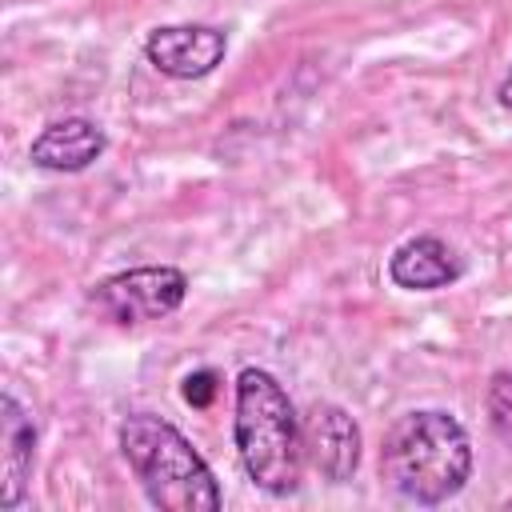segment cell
Listing matches in <instances>:
<instances>
[{
	"instance_id": "52a82bcc",
	"label": "cell",
	"mask_w": 512,
	"mask_h": 512,
	"mask_svg": "<svg viewBox=\"0 0 512 512\" xmlns=\"http://www.w3.org/2000/svg\"><path fill=\"white\" fill-rule=\"evenodd\" d=\"M104 152V132L96 120L88 116H68L48 124L36 140H32V164L48 168V172H84L96 156Z\"/></svg>"
},
{
	"instance_id": "7c38bea8",
	"label": "cell",
	"mask_w": 512,
	"mask_h": 512,
	"mask_svg": "<svg viewBox=\"0 0 512 512\" xmlns=\"http://www.w3.org/2000/svg\"><path fill=\"white\" fill-rule=\"evenodd\" d=\"M500 104L512 108V68H508V76H504V84H500Z\"/></svg>"
},
{
	"instance_id": "30bf717a",
	"label": "cell",
	"mask_w": 512,
	"mask_h": 512,
	"mask_svg": "<svg viewBox=\"0 0 512 512\" xmlns=\"http://www.w3.org/2000/svg\"><path fill=\"white\" fill-rule=\"evenodd\" d=\"M488 424L512 448V372H496L488 384Z\"/></svg>"
},
{
	"instance_id": "8fae6325",
	"label": "cell",
	"mask_w": 512,
	"mask_h": 512,
	"mask_svg": "<svg viewBox=\"0 0 512 512\" xmlns=\"http://www.w3.org/2000/svg\"><path fill=\"white\" fill-rule=\"evenodd\" d=\"M184 400H188L192 408H208V404L216 400V372H208V368L192 372V376L184 380Z\"/></svg>"
},
{
	"instance_id": "277c9868",
	"label": "cell",
	"mask_w": 512,
	"mask_h": 512,
	"mask_svg": "<svg viewBox=\"0 0 512 512\" xmlns=\"http://www.w3.org/2000/svg\"><path fill=\"white\" fill-rule=\"evenodd\" d=\"M184 292H188V280L180 268L144 264V268H128L100 280L92 288V304L116 324H144L176 312L184 304Z\"/></svg>"
},
{
	"instance_id": "8992f818",
	"label": "cell",
	"mask_w": 512,
	"mask_h": 512,
	"mask_svg": "<svg viewBox=\"0 0 512 512\" xmlns=\"http://www.w3.org/2000/svg\"><path fill=\"white\" fill-rule=\"evenodd\" d=\"M300 428H304V456L312 460V468L324 480L344 484L360 464V428H356V420L336 404H312V412L304 416Z\"/></svg>"
},
{
	"instance_id": "6da1fadb",
	"label": "cell",
	"mask_w": 512,
	"mask_h": 512,
	"mask_svg": "<svg viewBox=\"0 0 512 512\" xmlns=\"http://www.w3.org/2000/svg\"><path fill=\"white\" fill-rule=\"evenodd\" d=\"M236 452L248 480L272 496H288L300 488L304 472V428L300 416L280 388V380L264 368H244L236 376Z\"/></svg>"
},
{
	"instance_id": "3957f363",
	"label": "cell",
	"mask_w": 512,
	"mask_h": 512,
	"mask_svg": "<svg viewBox=\"0 0 512 512\" xmlns=\"http://www.w3.org/2000/svg\"><path fill=\"white\" fill-rule=\"evenodd\" d=\"M120 452L156 508H168V512H216L220 508L224 496H220L212 468L204 464V456L188 444V436L176 424L152 412H136L120 424Z\"/></svg>"
},
{
	"instance_id": "5b68a950",
	"label": "cell",
	"mask_w": 512,
	"mask_h": 512,
	"mask_svg": "<svg viewBox=\"0 0 512 512\" xmlns=\"http://www.w3.org/2000/svg\"><path fill=\"white\" fill-rule=\"evenodd\" d=\"M228 52V36L212 24H164L144 40V56L156 72L172 80L208 76Z\"/></svg>"
},
{
	"instance_id": "7a4b0ae2",
	"label": "cell",
	"mask_w": 512,
	"mask_h": 512,
	"mask_svg": "<svg viewBox=\"0 0 512 512\" xmlns=\"http://www.w3.org/2000/svg\"><path fill=\"white\" fill-rule=\"evenodd\" d=\"M380 472L412 504H444L472 472V444L456 416L424 408L400 416L380 448Z\"/></svg>"
},
{
	"instance_id": "9c48e42d",
	"label": "cell",
	"mask_w": 512,
	"mask_h": 512,
	"mask_svg": "<svg viewBox=\"0 0 512 512\" xmlns=\"http://www.w3.org/2000/svg\"><path fill=\"white\" fill-rule=\"evenodd\" d=\"M388 276H392V284H400L408 292H432V288H448L460 276V264L444 240L416 236L392 252Z\"/></svg>"
},
{
	"instance_id": "ba28073f",
	"label": "cell",
	"mask_w": 512,
	"mask_h": 512,
	"mask_svg": "<svg viewBox=\"0 0 512 512\" xmlns=\"http://www.w3.org/2000/svg\"><path fill=\"white\" fill-rule=\"evenodd\" d=\"M0 440H4V452H0V504L4 508H16L24 488H28V476H32V452H36V428L28 420V412L20 408V400L12 392L0 396Z\"/></svg>"
}]
</instances>
